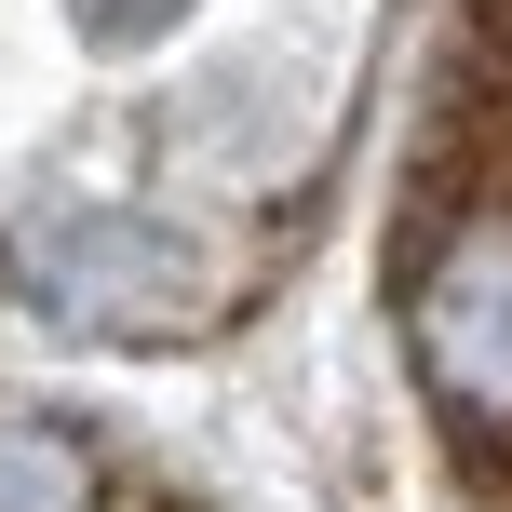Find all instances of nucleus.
Instances as JSON below:
<instances>
[{"label":"nucleus","mask_w":512,"mask_h":512,"mask_svg":"<svg viewBox=\"0 0 512 512\" xmlns=\"http://www.w3.org/2000/svg\"><path fill=\"white\" fill-rule=\"evenodd\" d=\"M14 283L54 310V324H95V337H189L216 324L230 270H216L203 230L176 216H135V203H54L14 230Z\"/></svg>","instance_id":"obj_1"},{"label":"nucleus","mask_w":512,"mask_h":512,"mask_svg":"<svg viewBox=\"0 0 512 512\" xmlns=\"http://www.w3.org/2000/svg\"><path fill=\"white\" fill-rule=\"evenodd\" d=\"M418 378H432V405L459 418L472 445L512 432V203H472L459 230L418 256Z\"/></svg>","instance_id":"obj_2"},{"label":"nucleus","mask_w":512,"mask_h":512,"mask_svg":"<svg viewBox=\"0 0 512 512\" xmlns=\"http://www.w3.org/2000/svg\"><path fill=\"white\" fill-rule=\"evenodd\" d=\"M0 512H108V472L68 418H0Z\"/></svg>","instance_id":"obj_3"},{"label":"nucleus","mask_w":512,"mask_h":512,"mask_svg":"<svg viewBox=\"0 0 512 512\" xmlns=\"http://www.w3.org/2000/svg\"><path fill=\"white\" fill-rule=\"evenodd\" d=\"M68 14H81V41H108V54H122V41H162L189 0H68Z\"/></svg>","instance_id":"obj_4"}]
</instances>
